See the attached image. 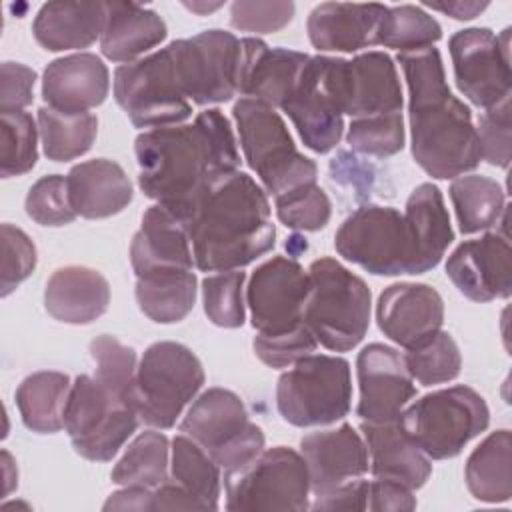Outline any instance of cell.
Masks as SVG:
<instances>
[{
  "instance_id": "cell-1",
  "label": "cell",
  "mask_w": 512,
  "mask_h": 512,
  "mask_svg": "<svg viewBox=\"0 0 512 512\" xmlns=\"http://www.w3.org/2000/svg\"><path fill=\"white\" fill-rule=\"evenodd\" d=\"M134 152L140 190L184 226L212 186L240 166L232 126L218 108L200 112L192 124L138 134Z\"/></svg>"
},
{
  "instance_id": "cell-2",
  "label": "cell",
  "mask_w": 512,
  "mask_h": 512,
  "mask_svg": "<svg viewBox=\"0 0 512 512\" xmlns=\"http://www.w3.org/2000/svg\"><path fill=\"white\" fill-rule=\"evenodd\" d=\"M398 64L408 84V116L416 164L438 180L458 178L474 170L482 154L472 112L450 92L438 48L400 52Z\"/></svg>"
},
{
  "instance_id": "cell-3",
  "label": "cell",
  "mask_w": 512,
  "mask_h": 512,
  "mask_svg": "<svg viewBox=\"0 0 512 512\" xmlns=\"http://www.w3.org/2000/svg\"><path fill=\"white\" fill-rule=\"evenodd\" d=\"M186 230L202 272L240 270L270 252L276 238L266 190L240 170L212 186Z\"/></svg>"
},
{
  "instance_id": "cell-4",
  "label": "cell",
  "mask_w": 512,
  "mask_h": 512,
  "mask_svg": "<svg viewBox=\"0 0 512 512\" xmlns=\"http://www.w3.org/2000/svg\"><path fill=\"white\" fill-rule=\"evenodd\" d=\"M310 294L304 324L318 344L332 352L356 348L368 332L372 294L366 282L334 258H318L308 268Z\"/></svg>"
},
{
  "instance_id": "cell-5",
  "label": "cell",
  "mask_w": 512,
  "mask_h": 512,
  "mask_svg": "<svg viewBox=\"0 0 512 512\" xmlns=\"http://www.w3.org/2000/svg\"><path fill=\"white\" fill-rule=\"evenodd\" d=\"M232 114L244 160L268 194L278 198L306 184H316L318 168L314 160L298 152L282 116L272 106L240 98Z\"/></svg>"
},
{
  "instance_id": "cell-6",
  "label": "cell",
  "mask_w": 512,
  "mask_h": 512,
  "mask_svg": "<svg viewBox=\"0 0 512 512\" xmlns=\"http://www.w3.org/2000/svg\"><path fill=\"white\" fill-rule=\"evenodd\" d=\"M408 438L432 460L458 456L490 424L486 400L470 386L458 384L430 392L400 414Z\"/></svg>"
},
{
  "instance_id": "cell-7",
  "label": "cell",
  "mask_w": 512,
  "mask_h": 512,
  "mask_svg": "<svg viewBox=\"0 0 512 512\" xmlns=\"http://www.w3.org/2000/svg\"><path fill=\"white\" fill-rule=\"evenodd\" d=\"M350 404V364L340 356L308 354L276 384V408L288 424L298 428L334 424L350 412Z\"/></svg>"
},
{
  "instance_id": "cell-8",
  "label": "cell",
  "mask_w": 512,
  "mask_h": 512,
  "mask_svg": "<svg viewBox=\"0 0 512 512\" xmlns=\"http://www.w3.org/2000/svg\"><path fill=\"white\" fill-rule=\"evenodd\" d=\"M134 404L100 380L80 374L74 378L64 408V430L74 450L92 462H108L138 428Z\"/></svg>"
},
{
  "instance_id": "cell-9",
  "label": "cell",
  "mask_w": 512,
  "mask_h": 512,
  "mask_svg": "<svg viewBox=\"0 0 512 512\" xmlns=\"http://www.w3.org/2000/svg\"><path fill=\"white\" fill-rule=\"evenodd\" d=\"M198 356L178 342H154L140 358L134 382V406L142 422L172 428L204 384Z\"/></svg>"
},
{
  "instance_id": "cell-10",
  "label": "cell",
  "mask_w": 512,
  "mask_h": 512,
  "mask_svg": "<svg viewBox=\"0 0 512 512\" xmlns=\"http://www.w3.org/2000/svg\"><path fill=\"white\" fill-rule=\"evenodd\" d=\"M180 432L200 444L224 472L240 470L264 450L262 428L250 422L240 396L226 388H208L194 398Z\"/></svg>"
},
{
  "instance_id": "cell-11",
  "label": "cell",
  "mask_w": 512,
  "mask_h": 512,
  "mask_svg": "<svg viewBox=\"0 0 512 512\" xmlns=\"http://www.w3.org/2000/svg\"><path fill=\"white\" fill-rule=\"evenodd\" d=\"M226 510H290L310 508V476L302 454L286 446L262 450L250 464L224 472Z\"/></svg>"
},
{
  "instance_id": "cell-12",
  "label": "cell",
  "mask_w": 512,
  "mask_h": 512,
  "mask_svg": "<svg viewBox=\"0 0 512 512\" xmlns=\"http://www.w3.org/2000/svg\"><path fill=\"white\" fill-rule=\"evenodd\" d=\"M114 98L136 128L176 126L192 114L168 46L118 66L114 70Z\"/></svg>"
},
{
  "instance_id": "cell-13",
  "label": "cell",
  "mask_w": 512,
  "mask_h": 512,
  "mask_svg": "<svg viewBox=\"0 0 512 512\" xmlns=\"http://www.w3.org/2000/svg\"><path fill=\"white\" fill-rule=\"evenodd\" d=\"M182 94L198 106L228 102L238 94L240 40L226 30H204L168 44Z\"/></svg>"
},
{
  "instance_id": "cell-14",
  "label": "cell",
  "mask_w": 512,
  "mask_h": 512,
  "mask_svg": "<svg viewBox=\"0 0 512 512\" xmlns=\"http://www.w3.org/2000/svg\"><path fill=\"white\" fill-rule=\"evenodd\" d=\"M334 246L344 260L370 274H412V250L404 214L392 206L366 204L354 210L336 230Z\"/></svg>"
},
{
  "instance_id": "cell-15",
  "label": "cell",
  "mask_w": 512,
  "mask_h": 512,
  "mask_svg": "<svg viewBox=\"0 0 512 512\" xmlns=\"http://www.w3.org/2000/svg\"><path fill=\"white\" fill-rule=\"evenodd\" d=\"M340 66L342 58L310 56L282 104L304 146L318 154L336 148L344 132Z\"/></svg>"
},
{
  "instance_id": "cell-16",
  "label": "cell",
  "mask_w": 512,
  "mask_h": 512,
  "mask_svg": "<svg viewBox=\"0 0 512 512\" xmlns=\"http://www.w3.org/2000/svg\"><path fill=\"white\" fill-rule=\"evenodd\" d=\"M458 90L478 108L510 98V28L458 30L448 42Z\"/></svg>"
},
{
  "instance_id": "cell-17",
  "label": "cell",
  "mask_w": 512,
  "mask_h": 512,
  "mask_svg": "<svg viewBox=\"0 0 512 512\" xmlns=\"http://www.w3.org/2000/svg\"><path fill=\"white\" fill-rule=\"evenodd\" d=\"M310 274L286 256L262 262L246 286V304L258 334H282L304 324Z\"/></svg>"
},
{
  "instance_id": "cell-18",
  "label": "cell",
  "mask_w": 512,
  "mask_h": 512,
  "mask_svg": "<svg viewBox=\"0 0 512 512\" xmlns=\"http://www.w3.org/2000/svg\"><path fill=\"white\" fill-rule=\"evenodd\" d=\"M356 374L360 388L356 414L362 422L396 420L416 396L404 354L392 346L380 342L364 346L356 358Z\"/></svg>"
},
{
  "instance_id": "cell-19",
  "label": "cell",
  "mask_w": 512,
  "mask_h": 512,
  "mask_svg": "<svg viewBox=\"0 0 512 512\" xmlns=\"http://www.w3.org/2000/svg\"><path fill=\"white\" fill-rule=\"evenodd\" d=\"M446 274L472 302L508 298L512 292V252L504 232L466 240L448 256Z\"/></svg>"
},
{
  "instance_id": "cell-20",
  "label": "cell",
  "mask_w": 512,
  "mask_h": 512,
  "mask_svg": "<svg viewBox=\"0 0 512 512\" xmlns=\"http://www.w3.org/2000/svg\"><path fill=\"white\" fill-rule=\"evenodd\" d=\"M376 322L386 338L408 350L440 332L444 300L428 284L396 282L378 296Z\"/></svg>"
},
{
  "instance_id": "cell-21",
  "label": "cell",
  "mask_w": 512,
  "mask_h": 512,
  "mask_svg": "<svg viewBox=\"0 0 512 512\" xmlns=\"http://www.w3.org/2000/svg\"><path fill=\"white\" fill-rule=\"evenodd\" d=\"M300 454L314 496L362 478L370 470L366 442L350 424L306 434L300 440Z\"/></svg>"
},
{
  "instance_id": "cell-22",
  "label": "cell",
  "mask_w": 512,
  "mask_h": 512,
  "mask_svg": "<svg viewBox=\"0 0 512 512\" xmlns=\"http://www.w3.org/2000/svg\"><path fill=\"white\" fill-rule=\"evenodd\" d=\"M342 112L354 118L402 112V86L386 52H364L340 66Z\"/></svg>"
},
{
  "instance_id": "cell-23",
  "label": "cell",
  "mask_w": 512,
  "mask_h": 512,
  "mask_svg": "<svg viewBox=\"0 0 512 512\" xmlns=\"http://www.w3.org/2000/svg\"><path fill=\"white\" fill-rule=\"evenodd\" d=\"M240 46L238 92L244 98L282 108L310 56L288 48H270L260 38H242Z\"/></svg>"
},
{
  "instance_id": "cell-24",
  "label": "cell",
  "mask_w": 512,
  "mask_h": 512,
  "mask_svg": "<svg viewBox=\"0 0 512 512\" xmlns=\"http://www.w3.org/2000/svg\"><path fill=\"white\" fill-rule=\"evenodd\" d=\"M110 88V74L100 56L78 52L52 60L42 76L46 106L60 112H88L100 106Z\"/></svg>"
},
{
  "instance_id": "cell-25",
  "label": "cell",
  "mask_w": 512,
  "mask_h": 512,
  "mask_svg": "<svg viewBox=\"0 0 512 512\" xmlns=\"http://www.w3.org/2000/svg\"><path fill=\"white\" fill-rule=\"evenodd\" d=\"M384 4H318L306 22L308 38L322 52H358L378 44Z\"/></svg>"
},
{
  "instance_id": "cell-26",
  "label": "cell",
  "mask_w": 512,
  "mask_h": 512,
  "mask_svg": "<svg viewBox=\"0 0 512 512\" xmlns=\"http://www.w3.org/2000/svg\"><path fill=\"white\" fill-rule=\"evenodd\" d=\"M130 264L136 276L162 270H192L194 256L184 222L160 204L150 206L132 238Z\"/></svg>"
},
{
  "instance_id": "cell-27",
  "label": "cell",
  "mask_w": 512,
  "mask_h": 512,
  "mask_svg": "<svg viewBox=\"0 0 512 512\" xmlns=\"http://www.w3.org/2000/svg\"><path fill=\"white\" fill-rule=\"evenodd\" d=\"M362 438L368 448L374 478L398 482L418 490L432 474L430 458L408 438L400 418L388 422H362Z\"/></svg>"
},
{
  "instance_id": "cell-28",
  "label": "cell",
  "mask_w": 512,
  "mask_h": 512,
  "mask_svg": "<svg viewBox=\"0 0 512 512\" xmlns=\"http://www.w3.org/2000/svg\"><path fill=\"white\" fill-rule=\"evenodd\" d=\"M412 250V274L436 268L454 240L448 210L436 184L424 182L412 190L404 208Z\"/></svg>"
},
{
  "instance_id": "cell-29",
  "label": "cell",
  "mask_w": 512,
  "mask_h": 512,
  "mask_svg": "<svg viewBox=\"0 0 512 512\" xmlns=\"http://www.w3.org/2000/svg\"><path fill=\"white\" fill-rule=\"evenodd\" d=\"M74 212L88 220H100L122 212L134 196L132 182L118 162L94 158L72 166L66 176Z\"/></svg>"
},
{
  "instance_id": "cell-30",
  "label": "cell",
  "mask_w": 512,
  "mask_h": 512,
  "mask_svg": "<svg viewBox=\"0 0 512 512\" xmlns=\"http://www.w3.org/2000/svg\"><path fill=\"white\" fill-rule=\"evenodd\" d=\"M108 304V280L88 266L58 268L44 288L46 312L64 324H90L108 310Z\"/></svg>"
},
{
  "instance_id": "cell-31",
  "label": "cell",
  "mask_w": 512,
  "mask_h": 512,
  "mask_svg": "<svg viewBox=\"0 0 512 512\" xmlns=\"http://www.w3.org/2000/svg\"><path fill=\"white\" fill-rule=\"evenodd\" d=\"M106 2H48L32 24L36 42L50 52L88 48L102 36Z\"/></svg>"
},
{
  "instance_id": "cell-32",
  "label": "cell",
  "mask_w": 512,
  "mask_h": 512,
  "mask_svg": "<svg viewBox=\"0 0 512 512\" xmlns=\"http://www.w3.org/2000/svg\"><path fill=\"white\" fill-rule=\"evenodd\" d=\"M164 38L166 24L154 10L132 2H106L100 50L108 60L134 62Z\"/></svg>"
},
{
  "instance_id": "cell-33",
  "label": "cell",
  "mask_w": 512,
  "mask_h": 512,
  "mask_svg": "<svg viewBox=\"0 0 512 512\" xmlns=\"http://www.w3.org/2000/svg\"><path fill=\"white\" fill-rule=\"evenodd\" d=\"M466 486L480 502H508L512 496V436L508 430L488 434L468 456Z\"/></svg>"
},
{
  "instance_id": "cell-34",
  "label": "cell",
  "mask_w": 512,
  "mask_h": 512,
  "mask_svg": "<svg viewBox=\"0 0 512 512\" xmlns=\"http://www.w3.org/2000/svg\"><path fill=\"white\" fill-rule=\"evenodd\" d=\"M72 382L56 370H42L26 376L16 388V406L28 430L56 434L64 428V408Z\"/></svg>"
},
{
  "instance_id": "cell-35",
  "label": "cell",
  "mask_w": 512,
  "mask_h": 512,
  "mask_svg": "<svg viewBox=\"0 0 512 512\" xmlns=\"http://www.w3.org/2000/svg\"><path fill=\"white\" fill-rule=\"evenodd\" d=\"M196 274L192 270H162L136 276V302L158 324L184 320L196 302Z\"/></svg>"
},
{
  "instance_id": "cell-36",
  "label": "cell",
  "mask_w": 512,
  "mask_h": 512,
  "mask_svg": "<svg viewBox=\"0 0 512 512\" xmlns=\"http://www.w3.org/2000/svg\"><path fill=\"white\" fill-rule=\"evenodd\" d=\"M450 198L462 234H474L496 226L506 210L502 186L480 174H462L450 184Z\"/></svg>"
},
{
  "instance_id": "cell-37",
  "label": "cell",
  "mask_w": 512,
  "mask_h": 512,
  "mask_svg": "<svg viewBox=\"0 0 512 512\" xmlns=\"http://www.w3.org/2000/svg\"><path fill=\"white\" fill-rule=\"evenodd\" d=\"M38 132L44 154L54 162H68L86 154L98 134L92 112H60L52 106L38 110Z\"/></svg>"
},
{
  "instance_id": "cell-38",
  "label": "cell",
  "mask_w": 512,
  "mask_h": 512,
  "mask_svg": "<svg viewBox=\"0 0 512 512\" xmlns=\"http://www.w3.org/2000/svg\"><path fill=\"white\" fill-rule=\"evenodd\" d=\"M170 478L194 496L204 510H216L220 498V466L186 434L172 440Z\"/></svg>"
},
{
  "instance_id": "cell-39",
  "label": "cell",
  "mask_w": 512,
  "mask_h": 512,
  "mask_svg": "<svg viewBox=\"0 0 512 512\" xmlns=\"http://www.w3.org/2000/svg\"><path fill=\"white\" fill-rule=\"evenodd\" d=\"M170 444L162 432L138 434L112 468V482L118 486L156 488L168 480Z\"/></svg>"
},
{
  "instance_id": "cell-40",
  "label": "cell",
  "mask_w": 512,
  "mask_h": 512,
  "mask_svg": "<svg viewBox=\"0 0 512 512\" xmlns=\"http://www.w3.org/2000/svg\"><path fill=\"white\" fill-rule=\"evenodd\" d=\"M442 38L440 24L414 4L388 6L378 30V44L400 52H414L434 46Z\"/></svg>"
},
{
  "instance_id": "cell-41",
  "label": "cell",
  "mask_w": 512,
  "mask_h": 512,
  "mask_svg": "<svg viewBox=\"0 0 512 512\" xmlns=\"http://www.w3.org/2000/svg\"><path fill=\"white\" fill-rule=\"evenodd\" d=\"M406 368L422 386L442 384L458 378L462 368V356L458 344L448 332H436L428 340L420 342L414 348H408L404 354Z\"/></svg>"
},
{
  "instance_id": "cell-42",
  "label": "cell",
  "mask_w": 512,
  "mask_h": 512,
  "mask_svg": "<svg viewBox=\"0 0 512 512\" xmlns=\"http://www.w3.org/2000/svg\"><path fill=\"white\" fill-rule=\"evenodd\" d=\"M0 174L2 178L22 176L38 160V128L32 114L0 112Z\"/></svg>"
},
{
  "instance_id": "cell-43",
  "label": "cell",
  "mask_w": 512,
  "mask_h": 512,
  "mask_svg": "<svg viewBox=\"0 0 512 512\" xmlns=\"http://www.w3.org/2000/svg\"><path fill=\"white\" fill-rule=\"evenodd\" d=\"M242 270L210 274L202 280V304L208 320L220 328H240L246 320Z\"/></svg>"
},
{
  "instance_id": "cell-44",
  "label": "cell",
  "mask_w": 512,
  "mask_h": 512,
  "mask_svg": "<svg viewBox=\"0 0 512 512\" xmlns=\"http://www.w3.org/2000/svg\"><path fill=\"white\" fill-rule=\"evenodd\" d=\"M90 354L96 362L94 378L134 404V382L138 370L134 348L122 344L114 336L102 334L90 342Z\"/></svg>"
},
{
  "instance_id": "cell-45",
  "label": "cell",
  "mask_w": 512,
  "mask_h": 512,
  "mask_svg": "<svg viewBox=\"0 0 512 512\" xmlns=\"http://www.w3.org/2000/svg\"><path fill=\"white\" fill-rule=\"evenodd\" d=\"M404 138L402 112L354 118L348 124L346 134V142L352 150L376 158H388L400 152L404 148Z\"/></svg>"
},
{
  "instance_id": "cell-46",
  "label": "cell",
  "mask_w": 512,
  "mask_h": 512,
  "mask_svg": "<svg viewBox=\"0 0 512 512\" xmlns=\"http://www.w3.org/2000/svg\"><path fill=\"white\" fill-rule=\"evenodd\" d=\"M274 200L278 220L290 230L316 232L322 230L332 216L330 198L318 184H306Z\"/></svg>"
},
{
  "instance_id": "cell-47",
  "label": "cell",
  "mask_w": 512,
  "mask_h": 512,
  "mask_svg": "<svg viewBox=\"0 0 512 512\" xmlns=\"http://www.w3.org/2000/svg\"><path fill=\"white\" fill-rule=\"evenodd\" d=\"M24 206L26 214L40 226H64L78 216L70 204L66 178L60 174L36 180L26 194Z\"/></svg>"
},
{
  "instance_id": "cell-48",
  "label": "cell",
  "mask_w": 512,
  "mask_h": 512,
  "mask_svg": "<svg viewBox=\"0 0 512 512\" xmlns=\"http://www.w3.org/2000/svg\"><path fill=\"white\" fill-rule=\"evenodd\" d=\"M36 246L26 232L12 224H2V274L0 294L6 298L36 268Z\"/></svg>"
},
{
  "instance_id": "cell-49",
  "label": "cell",
  "mask_w": 512,
  "mask_h": 512,
  "mask_svg": "<svg viewBox=\"0 0 512 512\" xmlns=\"http://www.w3.org/2000/svg\"><path fill=\"white\" fill-rule=\"evenodd\" d=\"M256 356L270 368H286L296 364L300 358L312 354L318 346V340L306 324H300L294 330L282 334H258L254 338Z\"/></svg>"
},
{
  "instance_id": "cell-50",
  "label": "cell",
  "mask_w": 512,
  "mask_h": 512,
  "mask_svg": "<svg viewBox=\"0 0 512 512\" xmlns=\"http://www.w3.org/2000/svg\"><path fill=\"white\" fill-rule=\"evenodd\" d=\"M510 126V98L478 116L476 134L482 160L496 168H508L510 164Z\"/></svg>"
},
{
  "instance_id": "cell-51",
  "label": "cell",
  "mask_w": 512,
  "mask_h": 512,
  "mask_svg": "<svg viewBox=\"0 0 512 512\" xmlns=\"http://www.w3.org/2000/svg\"><path fill=\"white\" fill-rule=\"evenodd\" d=\"M294 10V2H234L230 6V24L242 32L270 34L290 24Z\"/></svg>"
},
{
  "instance_id": "cell-52",
  "label": "cell",
  "mask_w": 512,
  "mask_h": 512,
  "mask_svg": "<svg viewBox=\"0 0 512 512\" xmlns=\"http://www.w3.org/2000/svg\"><path fill=\"white\" fill-rule=\"evenodd\" d=\"M36 72L20 62H4L0 68V112H20L32 102Z\"/></svg>"
},
{
  "instance_id": "cell-53",
  "label": "cell",
  "mask_w": 512,
  "mask_h": 512,
  "mask_svg": "<svg viewBox=\"0 0 512 512\" xmlns=\"http://www.w3.org/2000/svg\"><path fill=\"white\" fill-rule=\"evenodd\" d=\"M416 508L412 490L392 480H364V510L410 512Z\"/></svg>"
},
{
  "instance_id": "cell-54",
  "label": "cell",
  "mask_w": 512,
  "mask_h": 512,
  "mask_svg": "<svg viewBox=\"0 0 512 512\" xmlns=\"http://www.w3.org/2000/svg\"><path fill=\"white\" fill-rule=\"evenodd\" d=\"M150 510H204L202 504L178 486L170 476L160 486L152 488Z\"/></svg>"
},
{
  "instance_id": "cell-55",
  "label": "cell",
  "mask_w": 512,
  "mask_h": 512,
  "mask_svg": "<svg viewBox=\"0 0 512 512\" xmlns=\"http://www.w3.org/2000/svg\"><path fill=\"white\" fill-rule=\"evenodd\" d=\"M426 8L438 10L442 14H448L456 20H472L478 14H482L488 8V2H474V0H456V2H426Z\"/></svg>"
},
{
  "instance_id": "cell-56",
  "label": "cell",
  "mask_w": 512,
  "mask_h": 512,
  "mask_svg": "<svg viewBox=\"0 0 512 512\" xmlns=\"http://www.w3.org/2000/svg\"><path fill=\"white\" fill-rule=\"evenodd\" d=\"M2 470H4V496H8L18 484V470L8 450H2Z\"/></svg>"
},
{
  "instance_id": "cell-57",
  "label": "cell",
  "mask_w": 512,
  "mask_h": 512,
  "mask_svg": "<svg viewBox=\"0 0 512 512\" xmlns=\"http://www.w3.org/2000/svg\"><path fill=\"white\" fill-rule=\"evenodd\" d=\"M184 6L188 8V10H192V12H196V14H206V12H212V10H216V8H220L222 4L220 2H216V4H198V2H184Z\"/></svg>"
}]
</instances>
